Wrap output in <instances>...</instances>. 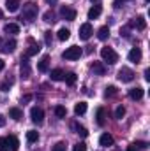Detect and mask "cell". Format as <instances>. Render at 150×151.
<instances>
[{
    "label": "cell",
    "mask_w": 150,
    "mask_h": 151,
    "mask_svg": "<svg viewBox=\"0 0 150 151\" xmlns=\"http://www.w3.org/2000/svg\"><path fill=\"white\" fill-rule=\"evenodd\" d=\"M97 123H99L101 127L106 123V113H104V109H103V107H99V109H97Z\"/></svg>",
    "instance_id": "27"
},
{
    "label": "cell",
    "mask_w": 150,
    "mask_h": 151,
    "mask_svg": "<svg viewBox=\"0 0 150 151\" xmlns=\"http://www.w3.org/2000/svg\"><path fill=\"white\" fill-rule=\"evenodd\" d=\"M127 58H129V62H133V63H140V62H141V49H140V47H133V49L129 51Z\"/></svg>",
    "instance_id": "8"
},
{
    "label": "cell",
    "mask_w": 150,
    "mask_h": 151,
    "mask_svg": "<svg viewBox=\"0 0 150 151\" xmlns=\"http://www.w3.org/2000/svg\"><path fill=\"white\" fill-rule=\"evenodd\" d=\"M30 118H32L34 123L41 125V123L44 121V111H42L41 107H32V109H30Z\"/></svg>",
    "instance_id": "6"
},
{
    "label": "cell",
    "mask_w": 150,
    "mask_h": 151,
    "mask_svg": "<svg viewBox=\"0 0 150 151\" xmlns=\"http://www.w3.org/2000/svg\"><path fill=\"white\" fill-rule=\"evenodd\" d=\"M129 97L133 99V100H141L143 99V88H131L129 90Z\"/></svg>",
    "instance_id": "11"
},
{
    "label": "cell",
    "mask_w": 150,
    "mask_h": 151,
    "mask_svg": "<svg viewBox=\"0 0 150 151\" xmlns=\"http://www.w3.org/2000/svg\"><path fill=\"white\" fill-rule=\"evenodd\" d=\"M64 79H66V83H67L69 86H73V84L76 83V74H74V72H69V74L64 76Z\"/></svg>",
    "instance_id": "30"
},
{
    "label": "cell",
    "mask_w": 150,
    "mask_h": 151,
    "mask_svg": "<svg viewBox=\"0 0 150 151\" xmlns=\"http://www.w3.org/2000/svg\"><path fill=\"white\" fill-rule=\"evenodd\" d=\"M74 113L78 114V116H81V114L87 113V102H78L74 106Z\"/></svg>",
    "instance_id": "25"
},
{
    "label": "cell",
    "mask_w": 150,
    "mask_h": 151,
    "mask_svg": "<svg viewBox=\"0 0 150 151\" xmlns=\"http://www.w3.org/2000/svg\"><path fill=\"white\" fill-rule=\"evenodd\" d=\"M9 86H11V81L9 83H2V91H9Z\"/></svg>",
    "instance_id": "38"
},
{
    "label": "cell",
    "mask_w": 150,
    "mask_h": 151,
    "mask_svg": "<svg viewBox=\"0 0 150 151\" xmlns=\"http://www.w3.org/2000/svg\"><path fill=\"white\" fill-rule=\"evenodd\" d=\"M90 2H99V0H90Z\"/></svg>",
    "instance_id": "44"
},
{
    "label": "cell",
    "mask_w": 150,
    "mask_h": 151,
    "mask_svg": "<svg viewBox=\"0 0 150 151\" xmlns=\"http://www.w3.org/2000/svg\"><path fill=\"white\" fill-rule=\"evenodd\" d=\"M4 32L5 34H20V27L16 23H7V25H4Z\"/></svg>",
    "instance_id": "18"
},
{
    "label": "cell",
    "mask_w": 150,
    "mask_h": 151,
    "mask_svg": "<svg viewBox=\"0 0 150 151\" xmlns=\"http://www.w3.org/2000/svg\"><path fill=\"white\" fill-rule=\"evenodd\" d=\"M27 60H28V58H21V67H20L23 79H28V77H30V65H28Z\"/></svg>",
    "instance_id": "9"
},
{
    "label": "cell",
    "mask_w": 150,
    "mask_h": 151,
    "mask_svg": "<svg viewBox=\"0 0 150 151\" xmlns=\"http://www.w3.org/2000/svg\"><path fill=\"white\" fill-rule=\"evenodd\" d=\"M99 16H101V5H94L88 11V19H97Z\"/></svg>",
    "instance_id": "21"
},
{
    "label": "cell",
    "mask_w": 150,
    "mask_h": 151,
    "mask_svg": "<svg viewBox=\"0 0 150 151\" xmlns=\"http://www.w3.org/2000/svg\"><path fill=\"white\" fill-rule=\"evenodd\" d=\"M55 114H57V118H66L67 109H66L64 106H57V107H55Z\"/></svg>",
    "instance_id": "29"
},
{
    "label": "cell",
    "mask_w": 150,
    "mask_h": 151,
    "mask_svg": "<svg viewBox=\"0 0 150 151\" xmlns=\"http://www.w3.org/2000/svg\"><path fill=\"white\" fill-rule=\"evenodd\" d=\"M4 67H5V63H4V60L0 58V70H4Z\"/></svg>",
    "instance_id": "43"
},
{
    "label": "cell",
    "mask_w": 150,
    "mask_h": 151,
    "mask_svg": "<svg viewBox=\"0 0 150 151\" xmlns=\"http://www.w3.org/2000/svg\"><path fill=\"white\" fill-rule=\"evenodd\" d=\"M127 151H138V148H136V146H134V144H131V146H129V148H127Z\"/></svg>",
    "instance_id": "41"
},
{
    "label": "cell",
    "mask_w": 150,
    "mask_h": 151,
    "mask_svg": "<svg viewBox=\"0 0 150 151\" xmlns=\"http://www.w3.org/2000/svg\"><path fill=\"white\" fill-rule=\"evenodd\" d=\"M97 37H99V40H106L110 37V28L108 27H101L99 32H97Z\"/></svg>",
    "instance_id": "24"
},
{
    "label": "cell",
    "mask_w": 150,
    "mask_h": 151,
    "mask_svg": "<svg viewBox=\"0 0 150 151\" xmlns=\"http://www.w3.org/2000/svg\"><path fill=\"white\" fill-rule=\"evenodd\" d=\"M134 146H138V148H141V150H145V148H147V142H136Z\"/></svg>",
    "instance_id": "39"
},
{
    "label": "cell",
    "mask_w": 150,
    "mask_h": 151,
    "mask_svg": "<svg viewBox=\"0 0 150 151\" xmlns=\"http://www.w3.org/2000/svg\"><path fill=\"white\" fill-rule=\"evenodd\" d=\"M134 79V72L129 69V67H122L120 70H118V81H122V83H131Z\"/></svg>",
    "instance_id": "4"
},
{
    "label": "cell",
    "mask_w": 150,
    "mask_h": 151,
    "mask_svg": "<svg viewBox=\"0 0 150 151\" xmlns=\"http://www.w3.org/2000/svg\"><path fill=\"white\" fill-rule=\"evenodd\" d=\"M133 27H136L138 30H145V27H147V21H145V18H143V16H138V18L133 21Z\"/></svg>",
    "instance_id": "22"
},
{
    "label": "cell",
    "mask_w": 150,
    "mask_h": 151,
    "mask_svg": "<svg viewBox=\"0 0 150 151\" xmlns=\"http://www.w3.org/2000/svg\"><path fill=\"white\" fill-rule=\"evenodd\" d=\"M71 127H73V130H74L76 134H78V135H81V137H87V135H88L87 128H85V127H81L79 123H76V121H73V123H71Z\"/></svg>",
    "instance_id": "14"
},
{
    "label": "cell",
    "mask_w": 150,
    "mask_h": 151,
    "mask_svg": "<svg viewBox=\"0 0 150 151\" xmlns=\"http://www.w3.org/2000/svg\"><path fill=\"white\" fill-rule=\"evenodd\" d=\"M79 56H81V47H78V46H71L62 53L64 60H78Z\"/></svg>",
    "instance_id": "3"
},
{
    "label": "cell",
    "mask_w": 150,
    "mask_h": 151,
    "mask_svg": "<svg viewBox=\"0 0 150 151\" xmlns=\"http://www.w3.org/2000/svg\"><path fill=\"white\" fill-rule=\"evenodd\" d=\"M37 5L34 2H27L23 5V11H21V19H25L27 23H32L36 18H37Z\"/></svg>",
    "instance_id": "1"
},
{
    "label": "cell",
    "mask_w": 150,
    "mask_h": 151,
    "mask_svg": "<svg viewBox=\"0 0 150 151\" xmlns=\"http://www.w3.org/2000/svg\"><path fill=\"white\" fill-rule=\"evenodd\" d=\"M5 7L9 12H16L20 9V0H5Z\"/></svg>",
    "instance_id": "16"
},
{
    "label": "cell",
    "mask_w": 150,
    "mask_h": 151,
    "mask_svg": "<svg viewBox=\"0 0 150 151\" xmlns=\"http://www.w3.org/2000/svg\"><path fill=\"white\" fill-rule=\"evenodd\" d=\"M101 58H103L106 63H110V65H113V63H117V62H118V55L113 51L111 47H108V46L101 49Z\"/></svg>",
    "instance_id": "2"
},
{
    "label": "cell",
    "mask_w": 150,
    "mask_h": 151,
    "mask_svg": "<svg viewBox=\"0 0 150 151\" xmlns=\"http://www.w3.org/2000/svg\"><path fill=\"white\" fill-rule=\"evenodd\" d=\"M37 139H39V134L36 130H28L27 132V141L28 142H37Z\"/></svg>",
    "instance_id": "28"
},
{
    "label": "cell",
    "mask_w": 150,
    "mask_h": 151,
    "mask_svg": "<svg viewBox=\"0 0 150 151\" xmlns=\"http://www.w3.org/2000/svg\"><path fill=\"white\" fill-rule=\"evenodd\" d=\"M145 81H150V69L145 70Z\"/></svg>",
    "instance_id": "40"
},
{
    "label": "cell",
    "mask_w": 150,
    "mask_h": 151,
    "mask_svg": "<svg viewBox=\"0 0 150 151\" xmlns=\"http://www.w3.org/2000/svg\"><path fill=\"white\" fill-rule=\"evenodd\" d=\"M7 142H5V139L4 137H0V151H7Z\"/></svg>",
    "instance_id": "36"
},
{
    "label": "cell",
    "mask_w": 150,
    "mask_h": 151,
    "mask_svg": "<svg viewBox=\"0 0 150 151\" xmlns=\"http://www.w3.org/2000/svg\"><path fill=\"white\" fill-rule=\"evenodd\" d=\"M0 49H2L4 53H12V51L16 49V40H14V39H11V40H7V42H4Z\"/></svg>",
    "instance_id": "12"
},
{
    "label": "cell",
    "mask_w": 150,
    "mask_h": 151,
    "mask_svg": "<svg viewBox=\"0 0 150 151\" xmlns=\"http://www.w3.org/2000/svg\"><path fill=\"white\" fill-rule=\"evenodd\" d=\"M5 142H7V148H11V151H18L20 142H18V139H16L14 135H9V137L5 139Z\"/></svg>",
    "instance_id": "15"
},
{
    "label": "cell",
    "mask_w": 150,
    "mask_h": 151,
    "mask_svg": "<svg viewBox=\"0 0 150 151\" xmlns=\"http://www.w3.org/2000/svg\"><path fill=\"white\" fill-rule=\"evenodd\" d=\"M104 95H106V97H115V95H117V88H115V86H108L106 91H104Z\"/></svg>",
    "instance_id": "33"
},
{
    "label": "cell",
    "mask_w": 150,
    "mask_h": 151,
    "mask_svg": "<svg viewBox=\"0 0 150 151\" xmlns=\"http://www.w3.org/2000/svg\"><path fill=\"white\" fill-rule=\"evenodd\" d=\"M4 125H5V118L0 114V127H4Z\"/></svg>",
    "instance_id": "42"
},
{
    "label": "cell",
    "mask_w": 150,
    "mask_h": 151,
    "mask_svg": "<svg viewBox=\"0 0 150 151\" xmlns=\"http://www.w3.org/2000/svg\"><path fill=\"white\" fill-rule=\"evenodd\" d=\"M145 2H149V0H145Z\"/></svg>",
    "instance_id": "45"
},
{
    "label": "cell",
    "mask_w": 150,
    "mask_h": 151,
    "mask_svg": "<svg viewBox=\"0 0 150 151\" xmlns=\"http://www.w3.org/2000/svg\"><path fill=\"white\" fill-rule=\"evenodd\" d=\"M92 34H94V30H92V25L90 23H83L79 27V39L81 40H88V39L92 37Z\"/></svg>",
    "instance_id": "5"
},
{
    "label": "cell",
    "mask_w": 150,
    "mask_h": 151,
    "mask_svg": "<svg viewBox=\"0 0 150 151\" xmlns=\"http://www.w3.org/2000/svg\"><path fill=\"white\" fill-rule=\"evenodd\" d=\"M39 51H41V46H39V44H32V46L27 49V53H25V58H30V56L37 55Z\"/></svg>",
    "instance_id": "23"
},
{
    "label": "cell",
    "mask_w": 150,
    "mask_h": 151,
    "mask_svg": "<svg viewBox=\"0 0 150 151\" xmlns=\"http://www.w3.org/2000/svg\"><path fill=\"white\" fill-rule=\"evenodd\" d=\"M124 114H125V107H124V106H118L117 111H115V118H117V119H122Z\"/></svg>",
    "instance_id": "32"
},
{
    "label": "cell",
    "mask_w": 150,
    "mask_h": 151,
    "mask_svg": "<svg viewBox=\"0 0 150 151\" xmlns=\"http://www.w3.org/2000/svg\"><path fill=\"white\" fill-rule=\"evenodd\" d=\"M73 151H87V144L85 142H78L73 146Z\"/></svg>",
    "instance_id": "34"
},
{
    "label": "cell",
    "mask_w": 150,
    "mask_h": 151,
    "mask_svg": "<svg viewBox=\"0 0 150 151\" xmlns=\"http://www.w3.org/2000/svg\"><path fill=\"white\" fill-rule=\"evenodd\" d=\"M42 18H44L46 23H53V21H55V14H53L51 11H46V12L42 14Z\"/></svg>",
    "instance_id": "31"
},
{
    "label": "cell",
    "mask_w": 150,
    "mask_h": 151,
    "mask_svg": "<svg viewBox=\"0 0 150 151\" xmlns=\"http://www.w3.org/2000/svg\"><path fill=\"white\" fill-rule=\"evenodd\" d=\"M99 144H101V146H104V148L113 146V137L110 135V134H103V135L99 137Z\"/></svg>",
    "instance_id": "13"
},
{
    "label": "cell",
    "mask_w": 150,
    "mask_h": 151,
    "mask_svg": "<svg viewBox=\"0 0 150 151\" xmlns=\"http://www.w3.org/2000/svg\"><path fill=\"white\" fill-rule=\"evenodd\" d=\"M64 70L62 69H53L51 70V74H50V77H51V81H62L64 79Z\"/></svg>",
    "instance_id": "20"
},
{
    "label": "cell",
    "mask_w": 150,
    "mask_h": 151,
    "mask_svg": "<svg viewBox=\"0 0 150 151\" xmlns=\"http://www.w3.org/2000/svg\"><path fill=\"white\" fill-rule=\"evenodd\" d=\"M9 116H11L14 121H20V119L23 118V113H21V109H18V107H11V109H9Z\"/></svg>",
    "instance_id": "19"
},
{
    "label": "cell",
    "mask_w": 150,
    "mask_h": 151,
    "mask_svg": "<svg viewBox=\"0 0 150 151\" xmlns=\"http://www.w3.org/2000/svg\"><path fill=\"white\" fill-rule=\"evenodd\" d=\"M48 69H50V56L46 55V56L41 58V62L37 63V70L39 72H48Z\"/></svg>",
    "instance_id": "10"
},
{
    "label": "cell",
    "mask_w": 150,
    "mask_h": 151,
    "mask_svg": "<svg viewBox=\"0 0 150 151\" xmlns=\"http://www.w3.org/2000/svg\"><path fill=\"white\" fill-rule=\"evenodd\" d=\"M51 151H66V142H57Z\"/></svg>",
    "instance_id": "35"
},
{
    "label": "cell",
    "mask_w": 150,
    "mask_h": 151,
    "mask_svg": "<svg viewBox=\"0 0 150 151\" xmlns=\"http://www.w3.org/2000/svg\"><path fill=\"white\" fill-rule=\"evenodd\" d=\"M92 70H94L97 76H104V72H106V67H104L101 62H94V63H92Z\"/></svg>",
    "instance_id": "17"
},
{
    "label": "cell",
    "mask_w": 150,
    "mask_h": 151,
    "mask_svg": "<svg viewBox=\"0 0 150 151\" xmlns=\"http://www.w3.org/2000/svg\"><path fill=\"white\" fill-rule=\"evenodd\" d=\"M44 40H46L48 46L51 44V32H44Z\"/></svg>",
    "instance_id": "37"
},
{
    "label": "cell",
    "mask_w": 150,
    "mask_h": 151,
    "mask_svg": "<svg viewBox=\"0 0 150 151\" xmlns=\"http://www.w3.org/2000/svg\"><path fill=\"white\" fill-rule=\"evenodd\" d=\"M57 37H58V40H67V39L71 37V32H69L67 28H60V30L57 32Z\"/></svg>",
    "instance_id": "26"
},
{
    "label": "cell",
    "mask_w": 150,
    "mask_h": 151,
    "mask_svg": "<svg viewBox=\"0 0 150 151\" xmlns=\"http://www.w3.org/2000/svg\"><path fill=\"white\" fill-rule=\"evenodd\" d=\"M60 16L64 18V19H67V21H74L76 19V11L74 9H71V7H60Z\"/></svg>",
    "instance_id": "7"
}]
</instances>
